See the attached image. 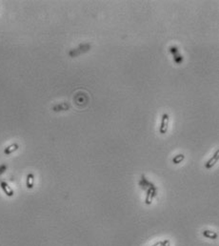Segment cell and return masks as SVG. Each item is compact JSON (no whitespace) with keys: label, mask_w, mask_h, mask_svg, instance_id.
<instances>
[{"label":"cell","mask_w":219,"mask_h":246,"mask_svg":"<svg viewBox=\"0 0 219 246\" xmlns=\"http://www.w3.org/2000/svg\"><path fill=\"white\" fill-rule=\"evenodd\" d=\"M218 158H219V151H216L215 155H213V157H211L210 160H209L206 162V164H205L206 169H211V168H212V167L215 166V164L217 163Z\"/></svg>","instance_id":"cell-5"},{"label":"cell","mask_w":219,"mask_h":246,"mask_svg":"<svg viewBox=\"0 0 219 246\" xmlns=\"http://www.w3.org/2000/svg\"><path fill=\"white\" fill-rule=\"evenodd\" d=\"M70 110V105L68 103H60V104H56L52 107V111L53 112H62V111H68Z\"/></svg>","instance_id":"cell-7"},{"label":"cell","mask_w":219,"mask_h":246,"mask_svg":"<svg viewBox=\"0 0 219 246\" xmlns=\"http://www.w3.org/2000/svg\"><path fill=\"white\" fill-rule=\"evenodd\" d=\"M162 246H170V240H168V239L163 240V245Z\"/></svg>","instance_id":"cell-14"},{"label":"cell","mask_w":219,"mask_h":246,"mask_svg":"<svg viewBox=\"0 0 219 246\" xmlns=\"http://www.w3.org/2000/svg\"><path fill=\"white\" fill-rule=\"evenodd\" d=\"M33 180H35V176H33V174H32V173L28 174L27 180H26V186L28 189H32L33 188Z\"/></svg>","instance_id":"cell-10"},{"label":"cell","mask_w":219,"mask_h":246,"mask_svg":"<svg viewBox=\"0 0 219 246\" xmlns=\"http://www.w3.org/2000/svg\"><path fill=\"white\" fill-rule=\"evenodd\" d=\"M162 245H163V242H158L157 243H155L152 246H162Z\"/></svg>","instance_id":"cell-15"},{"label":"cell","mask_w":219,"mask_h":246,"mask_svg":"<svg viewBox=\"0 0 219 246\" xmlns=\"http://www.w3.org/2000/svg\"><path fill=\"white\" fill-rule=\"evenodd\" d=\"M139 185H140V187L142 188L143 190L147 191L148 188L153 186L154 184H153V183L150 182V181H149V180H147V178L145 177V176H142V177H141V180L139 181Z\"/></svg>","instance_id":"cell-6"},{"label":"cell","mask_w":219,"mask_h":246,"mask_svg":"<svg viewBox=\"0 0 219 246\" xmlns=\"http://www.w3.org/2000/svg\"><path fill=\"white\" fill-rule=\"evenodd\" d=\"M184 158H185V156L182 155V154H180V155H177V156H175L173 158V164H178L180 162H182L184 160Z\"/></svg>","instance_id":"cell-12"},{"label":"cell","mask_w":219,"mask_h":246,"mask_svg":"<svg viewBox=\"0 0 219 246\" xmlns=\"http://www.w3.org/2000/svg\"><path fill=\"white\" fill-rule=\"evenodd\" d=\"M170 52L173 55V60L176 64H181L183 62V56L181 55V54L179 52V50L176 46H172L170 47Z\"/></svg>","instance_id":"cell-3"},{"label":"cell","mask_w":219,"mask_h":246,"mask_svg":"<svg viewBox=\"0 0 219 246\" xmlns=\"http://www.w3.org/2000/svg\"><path fill=\"white\" fill-rule=\"evenodd\" d=\"M204 237H206L208 239H216L218 238V235L213 232V231H210V230H204L202 232Z\"/></svg>","instance_id":"cell-11"},{"label":"cell","mask_w":219,"mask_h":246,"mask_svg":"<svg viewBox=\"0 0 219 246\" xmlns=\"http://www.w3.org/2000/svg\"><path fill=\"white\" fill-rule=\"evenodd\" d=\"M7 168H8V166L6 165V164H2V165H0V176H1L2 174L7 170Z\"/></svg>","instance_id":"cell-13"},{"label":"cell","mask_w":219,"mask_h":246,"mask_svg":"<svg viewBox=\"0 0 219 246\" xmlns=\"http://www.w3.org/2000/svg\"><path fill=\"white\" fill-rule=\"evenodd\" d=\"M169 121H170V117L168 114H163L162 115V119H161V125H160L159 128V133L160 134H166L169 128Z\"/></svg>","instance_id":"cell-4"},{"label":"cell","mask_w":219,"mask_h":246,"mask_svg":"<svg viewBox=\"0 0 219 246\" xmlns=\"http://www.w3.org/2000/svg\"><path fill=\"white\" fill-rule=\"evenodd\" d=\"M157 195V190H156V187L154 185L148 188L147 190V195H146V200H145V203L147 205H150L152 204V201L153 199H154L155 197Z\"/></svg>","instance_id":"cell-2"},{"label":"cell","mask_w":219,"mask_h":246,"mask_svg":"<svg viewBox=\"0 0 219 246\" xmlns=\"http://www.w3.org/2000/svg\"><path fill=\"white\" fill-rule=\"evenodd\" d=\"M0 186H1L3 192H4L5 194H6L8 197H13V189H12V188L10 187L5 181H1V182H0Z\"/></svg>","instance_id":"cell-8"},{"label":"cell","mask_w":219,"mask_h":246,"mask_svg":"<svg viewBox=\"0 0 219 246\" xmlns=\"http://www.w3.org/2000/svg\"><path fill=\"white\" fill-rule=\"evenodd\" d=\"M91 44H82L80 46H78L75 49H72L69 52V55L71 57H76L77 55H79L81 54H84V52H88L91 50Z\"/></svg>","instance_id":"cell-1"},{"label":"cell","mask_w":219,"mask_h":246,"mask_svg":"<svg viewBox=\"0 0 219 246\" xmlns=\"http://www.w3.org/2000/svg\"><path fill=\"white\" fill-rule=\"evenodd\" d=\"M18 148H19V145L17 143H13L10 146H8L7 148H5L4 154L6 156H9V155H11V154H13V152H15L16 150H18Z\"/></svg>","instance_id":"cell-9"}]
</instances>
